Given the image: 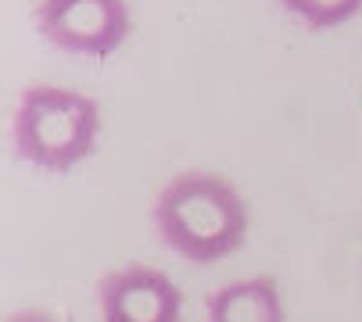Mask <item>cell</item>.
Masks as SVG:
<instances>
[{
  "instance_id": "cell-1",
  "label": "cell",
  "mask_w": 362,
  "mask_h": 322,
  "mask_svg": "<svg viewBox=\"0 0 362 322\" xmlns=\"http://www.w3.org/2000/svg\"><path fill=\"white\" fill-rule=\"evenodd\" d=\"M154 233L194 265H212L247 240L251 208L233 179L190 169L173 176L151 204Z\"/></svg>"
},
{
  "instance_id": "cell-2",
  "label": "cell",
  "mask_w": 362,
  "mask_h": 322,
  "mask_svg": "<svg viewBox=\"0 0 362 322\" xmlns=\"http://www.w3.org/2000/svg\"><path fill=\"white\" fill-rule=\"evenodd\" d=\"M100 104L90 93L29 83L11 112V147L43 172H69L97 150Z\"/></svg>"
},
{
  "instance_id": "cell-3",
  "label": "cell",
  "mask_w": 362,
  "mask_h": 322,
  "mask_svg": "<svg viewBox=\"0 0 362 322\" xmlns=\"http://www.w3.org/2000/svg\"><path fill=\"white\" fill-rule=\"evenodd\" d=\"M36 32L65 54L108 58L133 32L126 0H36Z\"/></svg>"
},
{
  "instance_id": "cell-4",
  "label": "cell",
  "mask_w": 362,
  "mask_h": 322,
  "mask_svg": "<svg viewBox=\"0 0 362 322\" xmlns=\"http://www.w3.org/2000/svg\"><path fill=\"white\" fill-rule=\"evenodd\" d=\"M100 322H180L183 290L151 265H119L97 283Z\"/></svg>"
},
{
  "instance_id": "cell-5",
  "label": "cell",
  "mask_w": 362,
  "mask_h": 322,
  "mask_svg": "<svg viewBox=\"0 0 362 322\" xmlns=\"http://www.w3.org/2000/svg\"><path fill=\"white\" fill-rule=\"evenodd\" d=\"M204 322H284L280 283L258 273L216 287L204 297Z\"/></svg>"
},
{
  "instance_id": "cell-6",
  "label": "cell",
  "mask_w": 362,
  "mask_h": 322,
  "mask_svg": "<svg viewBox=\"0 0 362 322\" xmlns=\"http://www.w3.org/2000/svg\"><path fill=\"white\" fill-rule=\"evenodd\" d=\"M280 8L308 29H334L362 11V0H280Z\"/></svg>"
},
{
  "instance_id": "cell-7",
  "label": "cell",
  "mask_w": 362,
  "mask_h": 322,
  "mask_svg": "<svg viewBox=\"0 0 362 322\" xmlns=\"http://www.w3.org/2000/svg\"><path fill=\"white\" fill-rule=\"evenodd\" d=\"M4 322H58L50 311H40V308H22V311H11Z\"/></svg>"
}]
</instances>
